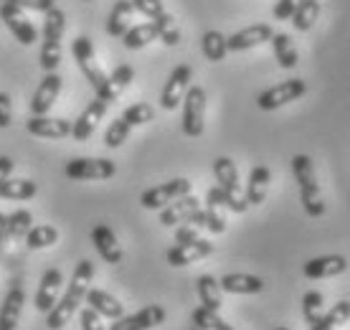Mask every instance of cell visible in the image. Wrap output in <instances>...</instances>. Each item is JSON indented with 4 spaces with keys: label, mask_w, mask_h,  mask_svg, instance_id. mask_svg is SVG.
Instances as JSON below:
<instances>
[{
    "label": "cell",
    "mask_w": 350,
    "mask_h": 330,
    "mask_svg": "<svg viewBox=\"0 0 350 330\" xmlns=\"http://www.w3.org/2000/svg\"><path fill=\"white\" fill-rule=\"evenodd\" d=\"M92 277H94V264L89 259H81L79 264L74 267V275H71V282L66 285L64 297L46 313V325H49V328L62 330L64 325L74 318V313L79 310V305L87 300Z\"/></svg>",
    "instance_id": "obj_1"
},
{
    "label": "cell",
    "mask_w": 350,
    "mask_h": 330,
    "mask_svg": "<svg viewBox=\"0 0 350 330\" xmlns=\"http://www.w3.org/2000/svg\"><path fill=\"white\" fill-rule=\"evenodd\" d=\"M292 173L299 186V201L302 209L310 218H320L325 214V201L320 193V183H317L315 163L310 155H295L292 157Z\"/></svg>",
    "instance_id": "obj_2"
},
{
    "label": "cell",
    "mask_w": 350,
    "mask_h": 330,
    "mask_svg": "<svg viewBox=\"0 0 350 330\" xmlns=\"http://www.w3.org/2000/svg\"><path fill=\"white\" fill-rule=\"evenodd\" d=\"M66 28V16L62 8L53 5L44 18V41H41V53H38V66L49 74L56 71L62 64V38Z\"/></svg>",
    "instance_id": "obj_3"
},
{
    "label": "cell",
    "mask_w": 350,
    "mask_h": 330,
    "mask_svg": "<svg viewBox=\"0 0 350 330\" xmlns=\"http://www.w3.org/2000/svg\"><path fill=\"white\" fill-rule=\"evenodd\" d=\"M305 94H307L305 79H287V81H280L274 87L264 89L262 94L256 97V105L264 112H271V110H280V107L289 105V102H297L299 97Z\"/></svg>",
    "instance_id": "obj_4"
},
{
    "label": "cell",
    "mask_w": 350,
    "mask_h": 330,
    "mask_svg": "<svg viewBox=\"0 0 350 330\" xmlns=\"http://www.w3.org/2000/svg\"><path fill=\"white\" fill-rule=\"evenodd\" d=\"M71 53H74V61H77V66L81 69V74L87 77V81L92 84L94 92L105 87L107 81V74L99 69V61L94 56V46H92V38L87 36H77L74 41H71Z\"/></svg>",
    "instance_id": "obj_5"
},
{
    "label": "cell",
    "mask_w": 350,
    "mask_h": 330,
    "mask_svg": "<svg viewBox=\"0 0 350 330\" xmlns=\"http://www.w3.org/2000/svg\"><path fill=\"white\" fill-rule=\"evenodd\" d=\"M191 188H193V183L188 181V178H173V181L160 183L155 188H148V191L140 196V203H142V209L160 211V209H165L167 203H173V201L188 196Z\"/></svg>",
    "instance_id": "obj_6"
},
{
    "label": "cell",
    "mask_w": 350,
    "mask_h": 330,
    "mask_svg": "<svg viewBox=\"0 0 350 330\" xmlns=\"http://www.w3.org/2000/svg\"><path fill=\"white\" fill-rule=\"evenodd\" d=\"M117 173V165L109 157H74L66 163V178L71 181H107Z\"/></svg>",
    "instance_id": "obj_7"
},
{
    "label": "cell",
    "mask_w": 350,
    "mask_h": 330,
    "mask_svg": "<svg viewBox=\"0 0 350 330\" xmlns=\"http://www.w3.org/2000/svg\"><path fill=\"white\" fill-rule=\"evenodd\" d=\"M206 127V92L203 87H188L183 97V132L188 138H201Z\"/></svg>",
    "instance_id": "obj_8"
},
{
    "label": "cell",
    "mask_w": 350,
    "mask_h": 330,
    "mask_svg": "<svg viewBox=\"0 0 350 330\" xmlns=\"http://www.w3.org/2000/svg\"><path fill=\"white\" fill-rule=\"evenodd\" d=\"M191 77H193V69L188 64H180V66H175V69L170 71L165 87L160 92V107H163V110L173 112V110L180 107L185 92L191 87Z\"/></svg>",
    "instance_id": "obj_9"
},
{
    "label": "cell",
    "mask_w": 350,
    "mask_h": 330,
    "mask_svg": "<svg viewBox=\"0 0 350 330\" xmlns=\"http://www.w3.org/2000/svg\"><path fill=\"white\" fill-rule=\"evenodd\" d=\"M0 18L21 46H33L38 41V28L28 21V16L21 8L10 5V3H0Z\"/></svg>",
    "instance_id": "obj_10"
},
{
    "label": "cell",
    "mask_w": 350,
    "mask_h": 330,
    "mask_svg": "<svg viewBox=\"0 0 350 330\" xmlns=\"http://www.w3.org/2000/svg\"><path fill=\"white\" fill-rule=\"evenodd\" d=\"M165 322V307L163 305H145L135 315H122L114 320L109 330H152Z\"/></svg>",
    "instance_id": "obj_11"
},
{
    "label": "cell",
    "mask_w": 350,
    "mask_h": 330,
    "mask_svg": "<svg viewBox=\"0 0 350 330\" xmlns=\"http://www.w3.org/2000/svg\"><path fill=\"white\" fill-rule=\"evenodd\" d=\"M107 102L105 99H99V97H94L92 102L87 105V110L77 117V120L71 122V138L77 140V142H84V140H89L92 135H94L96 125L102 122V117L107 114Z\"/></svg>",
    "instance_id": "obj_12"
},
{
    "label": "cell",
    "mask_w": 350,
    "mask_h": 330,
    "mask_svg": "<svg viewBox=\"0 0 350 330\" xmlns=\"http://www.w3.org/2000/svg\"><path fill=\"white\" fill-rule=\"evenodd\" d=\"M211 254H213V242H208V239H196V242H188V244H175L173 249H167L165 259L170 267H188V264L206 259Z\"/></svg>",
    "instance_id": "obj_13"
},
{
    "label": "cell",
    "mask_w": 350,
    "mask_h": 330,
    "mask_svg": "<svg viewBox=\"0 0 350 330\" xmlns=\"http://www.w3.org/2000/svg\"><path fill=\"white\" fill-rule=\"evenodd\" d=\"M277 34L269 23H254L246 26L241 31H237L234 36H228V51H249L254 46H262L267 41H271V36Z\"/></svg>",
    "instance_id": "obj_14"
},
{
    "label": "cell",
    "mask_w": 350,
    "mask_h": 330,
    "mask_svg": "<svg viewBox=\"0 0 350 330\" xmlns=\"http://www.w3.org/2000/svg\"><path fill=\"white\" fill-rule=\"evenodd\" d=\"M59 92H62V77L56 71H49L41 81H38V89L33 92V99H31V112L33 114H49V110L53 107V102L59 99Z\"/></svg>",
    "instance_id": "obj_15"
},
{
    "label": "cell",
    "mask_w": 350,
    "mask_h": 330,
    "mask_svg": "<svg viewBox=\"0 0 350 330\" xmlns=\"http://www.w3.org/2000/svg\"><path fill=\"white\" fill-rule=\"evenodd\" d=\"M348 270V259L342 254H325V257H315V259H307L302 272L310 279H327L338 277Z\"/></svg>",
    "instance_id": "obj_16"
},
{
    "label": "cell",
    "mask_w": 350,
    "mask_h": 330,
    "mask_svg": "<svg viewBox=\"0 0 350 330\" xmlns=\"http://www.w3.org/2000/svg\"><path fill=\"white\" fill-rule=\"evenodd\" d=\"M92 244L107 264H120L122 262V246H120L114 231L107 224H96L92 229Z\"/></svg>",
    "instance_id": "obj_17"
},
{
    "label": "cell",
    "mask_w": 350,
    "mask_h": 330,
    "mask_svg": "<svg viewBox=\"0 0 350 330\" xmlns=\"http://www.w3.org/2000/svg\"><path fill=\"white\" fill-rule=\"evenodd\" d=\"M64 285L62 270H46V275L41 277L38 292H36V310L38 313H49L53 305L59 303V290Z\"/></svg>",
    "instance_id": "obj_18"
},
{
    "label": "cell",
    "mask_w": 350,
    "mask_h": 330,
    "mask_svg": "<svg viewBox=\"0 0 350 330\" xmlns=\"http://www.w3.org/2000/svg\"><path fill=\"white\" fill-rule=\"evenodd\" d=\"M26 127L31 135L46 138V140H62L71 135L69 120H53V117H46V114H33V117L26 122Z\"/></svg>",
    "instance_id": "obj_19"
},
{
    "label": "cell",
    "mask_w": 350,
    "mask_h": 330,
    "mask_svg": "<svg viewBox=\"0 0 350 330\" xmlns=\"http://www.w3.org/2000/svg\"><path fill=\"white\" fill-rule=\"evenodd\" d=\"M26 303V290L21 285H13L8 290V295L0 305V330H16L18 320H21V310Z\"/></svg>",
    "instance_id": "obj_20"
},
{
    "label": "cell",
    "mask_w": 350,
    "mask_h": 330,
    "mask_svg": "<svg viewBox=\"0 0 350 330\" xmlns=\"http://www.w3.org/2000/svg\"><path fill=\"white\" fill-rule=\"evenodd\" d=\"M198 209H201V201L188 193V196H183V199L167 203L165 209L160 211V224L163 226H180V224H185V221H188V218H191Z\"/></svg>",
    "instance_id": "obj_21"
},
{
    "label": "cell",
    "mask_w": 350,
    "mask_h": 330,
    "mask_svg": "<svg viewBox=\"0 0 350 330\" xmlns=\"http://www.w3.org/2000/svg\"><path fill=\"white\" fill-rule=\"evenodd\" d=\"M219 285L228 295H259L264 292V279L256 275H244V272H234V275H224Z\"/></svg>",
    "instance_id": "obj_22"
},
{
    "label": "cell",
    "mask_w": 350,
    "mask_h": 330,
    "mask_svg": "<svg viewBox=\"0 0 350 330\" xmlns=\"http://www.w3.org/2000/svg\"><path fill=\"white\" fill-rule=\"evenodd\" d=\"M132 79H135V69H132L130 64H120V66L107 77L105 87L96 92V97H99V99H105L107 105H112L114 99L122 94L124 89L130 87Z\"/></svg>",
    "instance_id": "obj_23"
},
{
    "label": "cell",
    "mask_w": 350,
    "mask_h": 330,
    "mask_svg": "<svg viewBox=\"0 0 350 330\" xmlns=\"http://www.w3.org/2000/svg\"><path fill=\"white\" fill-rule=\"evenodd\" d=\"M269 183H271V170L267 165H254L252 173H249V183H246V203L249 206H262L267 193H269Z\"/></svg>",
    "instance_id": "obj_24"
},
{
    "label": "cell",
    "mask_w": 350,
    "mask_h": 330,
    "mask_svg": "<svg viewBox=\"0 0 350 330\" xmlns=\"http://www.w3.org/2000/svg\"><path fill=\"white\" fill-rule=\"evenodd\" d=\"M87 305L92 307V310H96L102 318H109V320H120V318L124 315V305L120 303L117 297L109 295V292L99 290V287H89Z\"/></svg>",
    "instance_id": "obj_25"
},
{
    "label": "cell",
    "mask_w": 350,
    "mask_h": 330,
    "mask_svg": "<svg viewBox=\"0 0 350 330\" xmlns=\"http://www.w3.org/2000/svg\"><path fill=\"white\" fill-rule=\"evenodd\" d=\"M213 175H216V183L231 196H241V183H239V170L237 163L231 157H216L213 160Z\"/></svg>",
    "instance_id": "obj_26"
},
{
    "label": "cell",
    "mask_w": 350,
    "mask_h": 330,
    "mask_svg": "<svg viewBox=\"0 0 350 330\" xmlns=\"http://www.w3.org/2000/svg\"><path fill=\"white\" fill-rule=\"evenodd\" d=\"M132 13H135L132 0H117L109 18H107V34L114 36V38H122V36L130 31Z\"/></svg>",
    "instance_id": "obj_27"
},
{
    "label": "cell",
    "mask_w": 350,
    "mask_h": 330,
    "mask_svg": "<svg viewBox=\"0 0 350 330\" xmlns=\"http://www.w3.org/2000/svg\"><path fill=\"white\" fill-rule=\"evenodd\" d=\"M206 206H211V209H228V211H234V214H244V211L249 209L246 196H231V193H226L221 186L208 188V193H206Z\"/></svg>",
    "instance_id": "obj_28"
},
{
    "label": "cell",
    "mask_w": 350,
    "mask_h": 330,
    "mask_svg": "<svg viewBox=\"0 0 350 330\" xmlns=\"http://www.w3.org/2000/svg\"><path fill=\"white\" fill-rule=\"evenodd\" d=\"M196 287H198V297H201V305L206 307V310H213V313H221V307H224V297H221V285L216 277H211V275H203V277H198V282H196Z\"/></svg>",
    "instance_id": "obj_29"
},
{
    "label": "cell",
    "mask_w": 350,
    "mask_h": 330,
    "mask_svg": "<svg viewBox=\"0 0 350 330\" xmlns=\"http://www.w3.org/2000/svg\"><path fill=\"white\" fill-rule=\"evenodd\" d=\"M271 49H274V59L280 61L282 69H295L299 64V53L295 41L289 38V34H274L271 36Z\"/></svg>",
    "instance_id": "obj_30"
},
{
    "label": "cell",
    "mask_w": 350,
    "mask_h": 330,
    "mask_svg": "<svg viewBox=\"0 0 350 330\" xmlns=\"http://www.w3.org/2000/svg\"><path fill=\"white\" fill-rule=\"evenodd\" d=\"M38 193V186L28 178H5L0 183V199L8 201H28Z\"/></svg>",
    "instance_id": "obj_31"
},
{
    "label": "cell",
    "mask_w": 350,
    "mask_h": 330,
    "mask_svg": "<svg viewBox=\"0 0 350 330\" xmlns=\"http://www.w3.org/2000/svg\"><path fill=\"white\" fill-rule=\"evenodd\" d=\"M155 38H158V28H155L152 21H148V23H140V26H130V31L122 36V44L130 51H140Z\"/></svg>",
    "instance_id": "obj_32"
},
{
    "label": "cell",
    "mask_w": 350,
    "mask_h": 330,
    "mask_svg": "<svg viewBox=\"0 0 350 330\" xmlns=\"http://www.w3.org/2000/svg\"><path fill=\"white\" fill-rule=\"evenodd\" d=\"M201 49H203V56H206L211 64H219V61L226 59L228 38L221 34V31H206L201 38Z\"/></svg>",
    "instance_id": "obj_33"
},
{
    "label": "cell",
    "mask_w": 350,
    "mask_h": 330,
    "mask_svg": "<svg viewBox=\"0 0 350 330\" xmlns=\"http://www.w3.org/2000/svg\"><path fill=\"white\" fill-rule=\"evenodd\" d=\"M317 16H320V0H297L295 13H292V26L305 34L315 26Z\"/></svg>",
    "instance_id": "obj_34"
},
{
    "label": "cell",
    "mask_w": 350,
    "mask_h": 330,
    "mask_svg": "<svg viewBox=\"0 0 350 330\" xmlns=\"http://www.w3.org/2000/svg\"><path fill=\"white\" fill-rule=\"evenodd\" d=\"M348 320H350V300H340L327 313H323V318L315 325H310L307 330H335L340 328V325H345Z\"/></svg>",
    "instance_id": "obj_35"
},
{
    "label": "cell",
    "mask_w": 350,
    "mask_h": 330,
    "mask_svg": "<svg viewBox=\"0 0 350 330\" xmlns=\"http://www.w3.org/2000/svg\"><path fill=\"white\" fill-rule=\"evenodd\" d=\"M188 224L198 226V229H208L211 234H224V231H226V218L221 216L216 209H211V206L196 211V214L188 218Z\"/></svg>",
    "instance_id": "obj_36"
},
{
    "label": "cell",
    "mask_w": 350,
    "mask_h": 330,
    "mask_svg": "<svg viewBox=\"0 0 350 330\" xmlns=\"http://www.w3.org/2000/svg\"><path fill=\"white\" fill-rule=\"evenodd\" d=\"M59 242V229L56 226H49V224H38V226H31V231L26 236V244L28 249H46V246H53V244Z\"/></svg>",
    "instance_id": "obj_37"
},
{
    "label": "cell",
    "mask_w": 350,
    "mask_h": 330,
    "mask_svg": "<svg viewBox=\"0 0 350 330\" xmlns=\"http://www.w3.org/2000/svg\"><path fill=\"white\" fill-rule=\"evenodd\" d=\"M31 224H33V216L28 209H18L8 216V239L13 242H21L26 239L28 231H31Z\"/></svg>",
    "instance_id": "obj_38"
},
{
    "label": "cell",
    "mask_w": 350,
    "mask_h": 330,
    "mask_svg": "<svg viewBox=\"0 0 350 330\" xmlns=\"http://www.w3.org/2000/svg\"><path fill=\"white\" fill-rule=\"evenodd\" d=\"M323 307H325L323 292L310 290V292H305V295H302V318H305L307 328H310V325H315V322L323 318Z\"/></svg>",
    "instance_id": "obj_39"
},
{
    "label": "cell",
    "mask_w": 350,
    "mask_h": 330,
    "mask_svg": "<svg viewBox=\"0 0 350 330\" xmlns=\"http://www.w3.org/2000/svg\"><path fill=\"white\" fill-rule=\"evenodd\" d=\"M193 325H196V328H201V330H237V328H231V325H228L219 313L206 310L203 305L193 310Z\"/></svg>",
    "instance_id": "obj_40"
},
{
    "label": "cell",
    "mask_w": 350,
    "mask_h": 330,
    "mask_svg": "<svg viewBox=\"0 0 350 330\" xmlns=\"http://www.w3.org/2000/svg\"><path fill=\"white\" fill-rule=\"evenodd\" d=\"M152 23L158 28V38L165 46H178L180 44V28L175 26V21L170 13H163V16L152 18Z\"/></svg>",
    "instance_id": "obj_41"
},
{
    "label": "cell",
    "mask_w": 350,
    "mask_h": 330,
    "mask_svg": "<svg viewBox=\"0 0 350 330\" xmlns=\"http://www.w3.org/2000/svg\"><path fill=\"white\" fill-rule=\"evenodd\" d=\"M120 117H122L130 127H142V125L152 122V117H155V110H152V105H148V102H135V105L127 107Z\"/></svg>",
    "instance_id": "obj_42"
},
{
    "label": "cell",
    "mask_w": 350,
    "mask_h": 330,
    "mask_svg": "<svg viewBox=\"0 0 350 330\" xmlns=\"http://www.w3.org/2000/svg\"><path fill=\"white\" fill-rule=\"evenodd\" d=\"M130 132H132V127L127 125V122L122 120V117H117V120L107 127V132H105V145L107 148H120L122 142H127V138H130Z\"/></svg>",
    "instance_id": "obj_43"
},
{
    "label": "cell",
    "mask_w": 350,
    "mask_h": 330,
    "mask_svg": "<svg viewBox=\"0 0 350 330\" xmlns=\"http://www.w3.org/2000/svg\"><path fill=\"white\" fill-rule=\"evenodd\" d=\"M132 5H135V10L137 13H142L145 18H158L165 13V8H163V0H132Z\"/></svg>",
    "instance_id": "obj_44"
},
{
    "label": "cell",
    "mask_w": 350,
    "mask_h": 330,
    "mask_svg": "<svg viewBox=\"0 0 350 330\" xmlns=\"http://www.w3.org/2000/svg\"><path fill=\"white\" fill-rule=\"evenodd\" d=\"M3 3H10L21 10H38V13H49L56 5L53 0H3Z\"/></svg>",
    "instance_id": "obj_45"
},
{
    "label": "cell",
    "mask_w": 350,
    "mask_h": 330,
    "mask_svg": "<svg viewBox=\"0 0 350 330\" xmlns=\"http://www.w3.org/2000/svg\"><path fill=\"white\" fill-rule=\"evenodd\" d=\"M79 320H81V330H107L102 325V315L92 310V307H84L79 313Z\"/></svg>",
    "instance_id": "obj_46"
},
{
    "label": "cell",
    "mask_w": 350,
    "mask_h": 330,
    "mask_svg": "<svg viewBox=\"0 0 350 330\" xmlns=\"http://www.w3.org/2000/svg\"><path fill=\"white\" fill-rule=\"evenodd\" d=\"M198 231H201L198 226H193V224H188V221H185V224H180L178 229H175V244H188V242L201 239V236H198Z\"/></svg>",
    "instance_id": "obj_47"
},
{
    "label": "cell",
    "mask_w": 350,
    "mask_h": 330,
    "mask_svg": "<svg viewBox=\"0 0 350 330\" xmlns=\"http://www.w3.org/2000/svg\"><path fill=\"white\" fill-rule=\"evenodd\" d=\"M13 120V105H10V94L0 92V130L8 127Z\"/></svg>",
    "instance_id": "obj_48"
},
{
    "label": "cell",
    "mask_w": 350,
    "mask_h": 330,
    "mask_svg": "<svg viewBox=\"0 0 350 330\" xmlns=\"http://www.w3.org/2000/svg\"><path fill=\"white\" fill-rule=\"evenodd\" d=\"M295 5H297V0H277V5H274V18H277V21H289L292 13H295Z\"/></svg>",
    "instance_id": "obj_49"
},
{
    "label": "cell",
    "mask_w": 350,
    "mask_h": 330,
    "mask_svg": "<svg viewBox=\"0 0 350 330\" xmlns=\"http://www.w3.org/2000/svg\"><path fill=\"white\" fill-rule=\"evenodd\" d=\"M13 165H16V163H13V160H10L8 155L0 157V183H3L10 173H13Z\"/></svg>",
    "instance_id": "obj_50"
},
{
    "label": "cell",
    "mask_w": 350,
    "mask_h": 330,
    "mask_svg": "<svg viewBox=\"0 0 350 330\" xmlns=\"http://www.w3.org/2000/svg\"><path fill=\"white\" fill-rule=\"evenodd\" d=\"M5 242H8V216L0 214V252H3Z\"/></svg>",
    "instance_id": "obj_51"
},
{
    "label": "cell",
    "mask_w": 350,
    "mask_h": 330,
    "mask_svg": "<svg viewBox=\"0 0 350 330\" xmlns=\"http://www.w3.org/2000/svg\"><path fill=\"white\" fill-rule=\"evenodd\" d=\"M274 330H289V328H274Z\"/></svg>",
    "instance_id": "obj_52"
},
{
    "label": "cell",
    "mask_w": 350,
    "mask_h": 330,
    "mask_svg": "<svg viewBox=\"0 0 350 330\" xmlns=\"http://www.w3.org/2000/svg\"><path fill=\"white\" fill-rule=\"evenodd\" d=\"M193 330H201V328H196V325H193Z\"/></svg>",
    "instance_id": "obj_53"
},
{
    "label": "cell",
    "mask_w": 350,
    "mask_h": 330,
    "mask_svg": "<svg viewBox=\"0 0 350 330\" xmlns=\"http://www.w3.org/2000/svg\"><path fill=\"white\" fill-rule=\"evenodd\" d=\"M84 3H89V0H84Z\"/></svg>",
    "instance_id": "obj_54"
}]
</instances>
